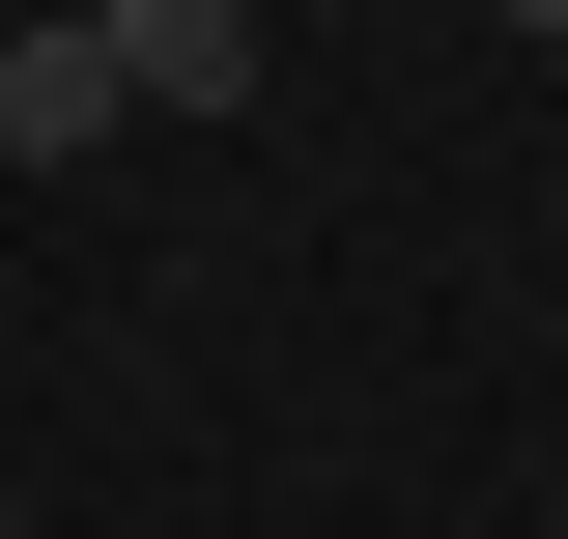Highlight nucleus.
Returning a JSON list of instances; mask_svg holds the SVG:
<instances>
[{
    "label": "nucleus",
    "instance_id": "obj_2",
    "mask_svg": "<svg viewBox=\"0 0 568 539\" xmlns=\"http://www.w3.org/2000/svg\"><path fill=\"white\" fill-rule=\"evenodd\" d=\"M114 85L142 114H227V85H256V0H114Z\"/></svg>",
    "mask_w": 568,
    "mask_h": 539
},
{
    "label": "nucleus",
    "instance_id": "obj_1",
    "mask_svg": "<svg viewBox=\"0 0 568 539\" xmlns=\"http://www.w3.org/2000/svg\"><path fill=\"white\" fill-rule=\"evenodd\" d=\"M142 85H114V0H85V29H29V58H0V142H29V171H85V142H114Z\"/></svg>",
    "mask_w": 568,
    "mask_h": 539
},
{
    "label": "nucleus",
    "instance_id": "obj_3",
    "mask_svg": "<svg viewBox=\"0 0 568 539\" xmlns=\"http://www.w3.org/2000/svg\"><path fill=\"white\" fill-rule=\"evenodd\" d=\"M511 29H568V0H511Z\"/></svg>",
    "mask_w": 568,
    "mask_h": 539
}]
</instances>
